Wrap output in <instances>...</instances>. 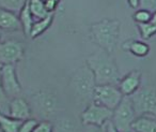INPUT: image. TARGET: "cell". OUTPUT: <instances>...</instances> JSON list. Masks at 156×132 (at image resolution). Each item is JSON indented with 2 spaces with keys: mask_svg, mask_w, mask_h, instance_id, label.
<instances>
[{
  "mask_svg": "<svg viewBox=\"0 0 156 132\" xmlns=\"http://www.w3.org/2000/svg\"><path fill=\"white\" fill-rule=\"evenodd\" d=\"M86 63L93 72L96 85L119 84L121 75L110 53L104 50L95 52L88 57Z\"/></svg>",
  "mask_w": 156,
  "mask_h": 132,
  "instance_id": "1",
  "label": "cell"
},
{
  "mask_svg": "<svg viewBox=\"0 0 156 132\" xmlns=\"http://www.w3.org/2000/svg\"><path fill=\"white\" fill-rule=\"evenodd\" d=\"M96 86L98 85L94 74L87 63L78 68L73 73L69 81V90L78 104L88 105L91 103L93 101Z\"/></svg>",
  "mask_w": 156,
  "mask_h": 132,
  "instance_id": "2",
  "label": "cell"
},
{
  "mask_svg": "<svg viewBox=\"0 0 156 132\" xmlns=\"http://www.w3.org/2000/svg\"><path fill=\"white\" fill-rule=\"evenodd\" d=\"M120 29L121 24L118 20L105 18L91 25L90 37L96 45L100 46L101 50H104L111 54L119 41Z\"/></svg>",
  "mask_w": 156,
  "mask_h": 132,
  "instance_id": "3",
  "label": "cell"
},
{
  "mask_svg": "<svg viewBox=\"0 0 156 132\" xmlns=\"http://www.w3.org/2000/svg\"><path fill=\"white\" fill-rule=\"evenodd\" d=\"M130 99L134 104L137 117L142 115H152L156 118V86L147 84L140 87Z\"/></svg>",
  "mask_w": 156,
  "mask_h": 132,
  "instance_id": "4",
  "label": "cell"
},
{
  "mask_svg": "<svg viewBox=\"0 0 156 132\" xmlns=\"http://www.w3.org/2000/svg\"><path fill=\"white\" fill-rule=\"evenodd\" d=\"M137 118L136 111L130 97H124L121 103L113 111V116L111 123H113L118 131L129 132L132 131V126L135 119Z\"/></svg>",
  "mask_w": 156,
  "mask_h": 132,
  "instance_id": "5",
  "label": "cell"
},
{
  "mask_svg": "<svg viewBox=\"0 0 156 132\" xmlns=\"http://www.w3.org/2000/svg\"><path fill=\"white\" fill-rule=\"evenodd\" d=\"M31 110L39 117L47 120L54 116L59 107L58 99L47 91H39L31 97Z\"/></svg>",
  "mask_w": 156,
  "mask_h": 132,
  "instance_id": "6",
  "label": "cell"
},
{
  "mask_svg": "<svg viewBox=\"0 0 156 132\" xmlns=\"http://www.w3.org/2000/svg\"><path fill=\"white\" fill-rule=\"evenodd\" d=\"M113 116V111L106 106L98 104V102L92 101L86 106L81 113V123L83 126L92 125L103 127L111 120Z\"/></svg>",
  "mask_w": 156,
  "mask_h": 132,
  "instance_id": "7",
  "label": "cell"
},
{
  "mask_svg": "<svg viewBox=\"0 0 156 132\" xmlns=\"http://www.w3.org/2000/svg\"><path fill=\"white\" fill-rule=\"evenodd\" d=\"M123 98L124 96L122 95L121 90L119 87H117V85L105 84L98 85L95 87L93 101L115 111L117 106L121 103Z\"/></svg>",
  "mask_w": 156,
  "mask_h": 132,
  "instance_id": "8",
  "label": "cell"
},
{
  "mask_svg": "<svg viewBox=\"0 0 156 132\" xmlns=\"http://www.w3.org/2000/svg\"><path fill=\"white\" fill-rule=\"evenodd\" d=\"M24 56V46L17 40L0 43V65H15Z\"/></svg>",
  "mask_w": 156,
  "mask_h": 132,
  "instance_id": "9",
  "label": "cell"
},
{
  "mask_svg": "<svg viewBox=\"0 0 156 132\" xmlns=\"http://www.w3.org/2000/svg\"><path fill=\"white\" fill-rule=\"evenodd\" d=\"M1 83L5 95L9 97H14L22 91V87L18 82L17 75L14 65H5L0 69Z\"/></svg>",
  "mask_w": 156,
  "mask_h": 132,
  "instance_id": "10",
  "label": "cell"
},
{
  "mask_svg": "<svg viewBox=\"0 0 156 132\" xmlns=\"http://www.w3.org/2000/svg\"><path fill=\"white\" fill-rule=\"evenodd\" d=\"M141 82L142 73L139 70H133L125 76L121 77L118 87L124 97H130L141 87Z\"/></svg>",
  "mask_w": 156,
  "mask_h": 132,
  "instance_id": "11",
  "label": "cell"
},
{
  "mask_svg": "<svg viewBox=\"0 0 156 132\" xmlns=\"http://www.w3.org/2000/svg\"><path fill=\"white\" fill-rule=\"evenodd\" d=\"M31 106L24 98L15 97L9 105V115L18 120H26L31 117Z\"/></svg>",
  "mask_w": 156,
  "mask_h": 132,
  "instance_id": "12",
  "label": "cell"
},
{
  "mask_svg": "<svg viewBox=\"0 0 156 132\" xmlns=\"http://www.w3.org/2000/svg\"><path fill=\"white\" fill-rule=\"evenodd\" d=\"M0 28L9 31L23 30L17 14L2 8H0Z\"/></svg>",
  "mask_w": 156,
  "mask_h": 132,
  "instance_id": "13",
  "label": "cell"
},
{
  "mask_svg": "<svg viewBox=\"0 0 156 132\" xmlns=\"http://www.w3.org/2000/svg\"><path fill=\"white\" fill-rule=\"evenodd\" d=\"M122 47L132 55L140 57V58L147 56L150 53V45L144 41H140V40H128V41L124 42Z\"/></svg>",
  "mask_w": 156,
  "mask_h": 132,
  "instance_id": "14",
  "label": "cell"
},
{
  "mask_svg": "<svg viewBox=\"0 0 156 132\" xmlns=\"http://www.w3.org/2000/svg\"><path fill=\"white\" fill-rule=\"evenodd\" d=\"M132 129L135 132H156V118L147 115L138 116L133 123Z\"/></svg>",
  "mask_w": 156,
  "mask_h": 132,
  "instance_id": "15",
  "label": "cell"
},
{
  "mask_svg": "<svg viewBox=\"0 0 156 132\" xmlns=\"http://www.w3.org/2000/svg\"><path fill=\"white\" fill-rule=\"evenodd\" d=\"M54 16L55 13H50L49 15L42 18V20H37V22H34L32 29H31V33H30L31 39H35V38L43 35L51 26L52 22H54Z\"/></svg>",
  "mask_w": 156,
  "mask_h": 132,
  "instance_id": "16",
  "label": "cell"
},
{
  "mask_svg": "<svg viewBox=\"0 0 156 132\" xmlns=\"http://www.w3.org/2000/svg\"><path fill=\"white\" fill-rule=\"evenodd\" d=\"M24 120L12 118L11 116L2 114L0 111V131L1 132H18L20 127Z\"/></svg>",
  "mask_w": 156,
  "mask_h": 132,
  "instance_id": "17",
  "label": "cell"
},
{
  "mask_svg": "<svg viewBox=\"0 0 156 132\" xmlns=\"http://www.w3.org/2000/svg\"><path fill=\"white\" fill-rule=\"evenodd\" d=\"M18 17H20V24H22L23 30H24L25 35H26L27 37H30L31 29H32V26H33V24H34V21H33L34 17H33V15L31 14L28 2H27V5L23 8L22 11L20 12Z\"/></svg>",
  "mask_w": 156,
  "mask_h": 132,
  "instance_id": "18",
  "label": "cell"
},
{
  "mask_svg": "<svg viewBox=\"0 0 156 132\" xmlns=\"http://www.w3.org/2000/svg\"><path fill=\"white\" fill-rule=\"evenodd\" d=\"M52 132H80V129L71 117H62L54 126Z\"/></svg>",
  "mask_w": 156,
  "mask_h": 132,
  "instance_id": "19",
  "label": "cell"
},
{
  "mask_svg": "<svg viewBox=\"0 0 156 132\" xmlns=\"http://www.w3.org/2000/svg\"><path fill=\"white\" fill-rule=\"evenodd\" d=\"M28 6L31 11V14L37 20H42V18L46 17L50 14L46 10L44 0H28Z\"/></svg>",
  "mask_w": 156,
  "mask_h": 132,
  "instance_id": "20",
  "label": "cell"
},
{
  "mask_svg": "<svg viewBox=\"0 0 156 132\" xmlns=\"http://www.w3.org/2000/svg\"><path fill=\"white\" fill-rule=\"evenodd\" d=\"M138 29L140 36L142 39L147 40L152 38L154 35H156V11L153 12L152 14V18L149 23L147 24H138Z\"/></svg>",
  "mask_w": 156,
  "mask_h": 132,
  "instance_id": "21",
  "label": "cell"
},
{
  "mask_svg": "<svg viewBox=\"0 0 156 132\" xmlns=\"http://www.w3.org/2000/svg\"><path fill=\"white\" fill-rule=\"evenodd\" d=\"M28 0H0V8L20 14L22 9L27 5Z\"/></svg>",
  "mask_w": 156,
  "mask_h": 132,
  "instance_id": "22",
  "label": "cell"
},
{
  "mask_svg": "<svg viewBox=\"0 0 156 132\" xmlns=\"http://www.w3.org/2000/svg\"><path fill=\"white\" fill-rule=\"evenodd\" d=\"M152 12L149 11V10H145V9H139L135 12L134 14V21L138 24H147L151 21L152 18Z\"/></svg>",
  "mask_w": 156,
  "mask_h": 132,
  "instance_id": "23",
  "label": "cell"
},
{
  "mask_svg": "<svg viewBox=\"0 0 156 132\" xmlns=\"http://www.w3.org/2000/svg\"><path fill=\"white\" fill-rule=\"evenodd\" d=\"M37 123H39V121L37 119H33V118L26 119V120H24L22 123L18 132H32L34 130V128L37 126Z\"/></svg>",
  "mask_w": 156,
  "mask_h": 132,
  "instance_id": "24",
  "label": "cell"
},
{
  "mask_svg": "<svg viewBox=\"0 0 156 132\" xmlns=\"http://www.w3.org/2000/svg\"><path fill=\"white\" fill-rule=\"evenodd\" d=\"M52 130H54V125L50 121L42 120L37 123L32 132H52Z\"/></svg>",
  "mask_w": 156,
  "mask_h": 132,
  "instance_id": "25",
  "label": "cell"
},
{
  "mask_svg": "<svg viewBox=\"0 0 156 132\" xmlns=\"http://www.w3.org/2000/svg\"><path fill=\"white\" fill-rule=\"evenodd\" d=\"M140 9H145L152 13L156 11V0H140Z\"/></svg>",
  "mask_w": 156,
  "mask_h": 132,
  "instance_id": "26",
  "label": "cell"
},
{
  "mask_svg": "<svg viewBox=\"0 0 156 132\" xmlns=\"http://www.w3.org/2000/svg\"><path fill=\"white\" fill-rule=\"evenodd\" d=\"M86 130L85 132H108L107 129V123L103 127H98V126H92V125H88L85 126Z\"/></svg>",
  "mask_w": 156,
  "mask_h": 132,
  "instance_id": "27",
  "label": "cell"
},
{
  "mask_svg": "<svg viewBox=\"0 0 156 132\" xmlns=\"http://www.w3.org/2000/svg\"><path fill=\"white\" fill-rule=\"evenodd\" d=\"M45 3V8L49 13H55L57 7H58V1L57 0H44Z\"/></svg>",
  "mask_w": 156,
  "mask_h": 132,
  "instance_id": "28",
  "label": "cell"
},
{
  "mask_svg": "<svg viewBox=\"0 0 156 132\" xmlns=\"http://www.w3.org/2000/svg\"><path fill=\"white\" fill-rule=\"evenodd\" d=\"M5 92L3 90V87H2V83H1V75H0V103H3L5 101Z\"/></svg>",
  "mask_w": 156,
  "mask_h": 132,
  "instance_id": "29",
  "label": "cell"
},
{
  "mask_svg": "<svg viewBox=\"0 0 156 132\" xmlns=\"http://www.w3.org/2000/svg\"><path fill=\"white\" fill-rule=\"evenodd\" d=\"M127 3L130 8L137 9V8H139V5H140V0H127Z\"/></svg>",
  "mask_w": 156,
  "mask_h": 132,
  "instance_id": "30",
  "label": "cell"
},
{
  "mask_svg": "<svg viewBox=\"0 0 156 132\" xmlns=\"http://www.w3.org/2000/svg\"><path fill=\"white\" fill-rule=\"evenodd\" d=\"M107 129H108V132H120L117 130V128L113 126V123H111V120L109 123H107Z\"/></svg>",
  "mask_w": 156,
  "mask_h": 132,
  "instance_id": "31",
  "label": "cell"
},
{
  "mask_svg": "<svg viewBox=\"0 0 156 132\" xmlns=\"http://www.w3.org/2000/svg\"><path fill=\"white\" fill-rule=\"evenodd\" d=\"M129 132H135V131H134V130H132V131H129Z\"/></svg>",
  "mask_w": 156,
  "mask_h": 132,
  "instance_id": "32",
  "label": "cell"
},
{
  "mask_svg": "<svg viewBox=\"0 0 156 132\" xmlns=\"http://www.w3.org/2000/svg\"><path fill=\"white\" fill-rule=\"evenodd\" d=\"M57 1H58V2H60V0H57Z\"/></svg>",
  "mask_w": 156,
  "mask_h": 132,
  "instance_id": "33",
  "label": "cell"
},
{
  "mask_svg": "<svg viewBox=\"0 0 156 132\" xmlns=\"http://www.w3.org/2000/svg\"><path fill=\"white\" fill-rule=\"evenodd\" d=\"M1 67H2V66H1V65H0V69H1Z\"/></svg>",
  "mask_w": 156,
  "mask_h": 132,
  "instance_id": "34",
  "label": "cell"
}]
</instances>
